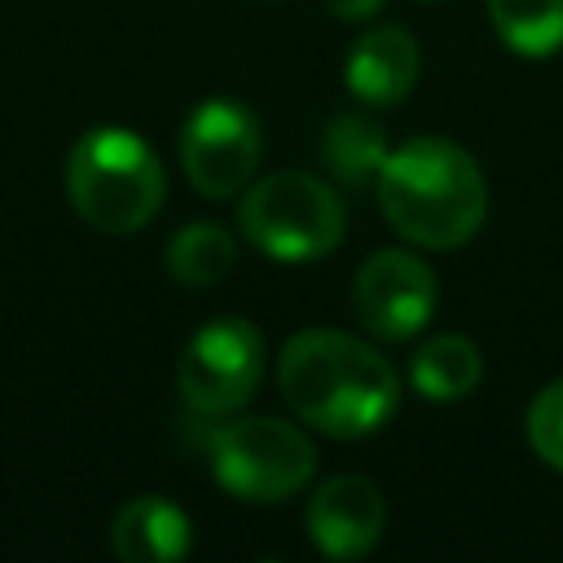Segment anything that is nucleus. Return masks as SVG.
Returning a JSON list of instances; mask_svg holds the SVG:
<instances>
[{
  "mask_svg": "<svg viewBox=\"0 0 563 563\" xmlns=\"http://www.w3.org/2000/svg\"><path fill=\"white\" fill-rule=\"evenodd\" d=\"M277 387L299 422L339 440L378 431L400 396L391 361L343 330L290 334L277 356Z\"/></svg>",
  "mask_w": 563,
  "mask_h": 563,
  "instance_id": "f257e3e1",
  "label": "nucleus"
},
{
  "mask_svg": "<svg viewBox=\"0 0 563 563\" xmlns=\"http://www.w3.org/2000/svg\"><path fill=\"white\" fill-rule=\"evenodd\" d=\"M374 189L383 220L405 242L427 251H453L471 242L488 216V180L479 163L444 136H413L396 145Z\"/></svg>",
  "mask_w": 563,
  "mask_h": 563,
  "instance_id": "f03ea898",
  "label": "nucleus"
},
{
  "mask_svg": "<svg viewBox=\"0 0 563 563\" xmlns=\"http://www.w3.org/2000/svg\"><path fill=\"white\" fill-rule=\"evenodd\" d=\"M66 194L92 229L136 233L158 216L167 176L145 136L128 128H92L66 158Z\"/></svg>",
  "mask_w": 563,
  "mask_h": 563,
  "instance_id": "7ed1b4c3",
  "label": "nucleus"
},
{
  "mask_svg": "<svg viewBox=\"0 0 563 563\" xmlns=\"http://www.w3.org/2000/svg\"><path fill=\"white\" fill-rule=\"evenodd\" d=\"M238 229L268 260L303 264L343 242L347 211L330 180L312 172H273L246 185L238 202Z\"/></svg>",
  "mask_w": 563,
  "mask_h": 563,
  "instance_id": "20e7f679",
  "label": "nucleus"
},
{
  "mask_svg": "<svg viewBox=\"0 0 563 563\" xmlns=\"http://www.w3.org/2000/svg\"><path fill=\"white\" fill-rule=\"evenodd\" d=\"M211 475L229 497L282 501L299 493L317 471L312 440L282 418H233L207 435Z\"/></svg>",
  "mask_w": 563,
  "mask_h": 563,
  "instance_id": "39448f33",
  "label": "nucleus"
},
{
  "mask_svg": "<svg viewBox=\"0 0 563 563\" xmlns=\"http://www.w3.org/2000/svg\"><path fill=\"white\" fill-rule=\"evenodd\" d=\"M264 374V339L242 317L207 321L176 361V391L189 413L224 418L238 413Z\"/></svg>",
  "mask_w": 563,
  "mask_h": 563,
  "instance_id": "423d86ee",
  "label": "nucleus"
},
{
  "mask_svg": "<svg viewBox=\"0 0 563 563\" xmlns=\"http://www.w3.org/2000/svg\"><path fill=\"white\" fill-rule=\"evenodd\" d=\"M264 136L251 106L233 97H207L180 128V167L202 198H233L251 185Z\"/></svg>",
  "mask_w": 563,
  "mask_h": 563,
  "instance_id": "0eeeda50",
  "label": "nucleus"
},
{
  "mask_svg": "<svg viewBox=\"0 0 563 563\" xmlns=\"http://www.w3.org/2000/svg\"><path fill=\"white\" fill-rule=\"evenodd\" d=\"M352 312L356 321L387 343L413 339L435 312V273L422 255L405 246L374 251L352 282Z\"/></svg>",
  "mask_w": 563,
  "mask_h": 563,
  "instance_id": "6e6552de",
  "label": "nucleus"
},
{
  "mask_svg": "<svg viewBox=\"0 0 563 563\" xmlns=\"http://www.w3.org/2000/svg\"><path fill=\"white\" fill-rule=\"evenodd\" d=\"M387 528V501L365 475H334L308 497V537L330 559H361Z\"/></svg>",
  "mask_w": 563,
  "mask_h": 563,
  "instance_id": "1a4fd4ad",
  "label": "nucleus"
},
{
  "mask_svg": "<svg viewBox=\"0 0 563 563\" xmlns=\"http://www.w3.org/2000/svg\"><path fill=\"white\" fill-rule=\"evenodd\" d=\"M422 70V48L418 40L387 22V26H369L343 62V84L352 88L356 101L365 106H396L400 97H409V88L418 84Z\"/></svg>",
  "mask_w": 563,
  "mask_h": 563,
  "instance_id": "9d476101",
  "label": "nucleus"
},
{
  "mask_svg": "<svg viewBox=\"0 0 563 563\" xmlns=\"http://www.w3.org/2000/svg\"><path fill=\"white\" fill-rule=\"evenodd\" d=\"M110 550L123 563H176L189 554V519L167 497H132L110 519Z\"/></svg>",
  "mask_w": 563,
  "mask_h": 563,
  "instance_id": "9b49d317",
  "label": "nucleus"
},
{
  "mask_svg": "<svg viewBox=\"0 0 563 563\" xmlns=\"http://www.w3.org/2000/svg\"><path fill=\"white\" fill-rule=\"evenodd\" d=\"M387 132L361 110H343L321 132V163L347 189H369L387 163Z\"/></svg>",
  "mask_w": 563,
  "mask_h": 563,
  "instance_id": "f8f14e48",
  "label": "nucleus"
},
{
  "mask_svg": "<svg viewBox=\"0 0 563 563\" xmlns=\"http://www.w3.org/2000/svg\"><path fill=\"white\" fill-rule=\"evenodd\" d=\"M484 356L466 334H435L409 361V383L427 400H462L479 387Z\"/></svg>",
  "mask_w": 563,
  "mask_h": 563,
  "instance_id": "ddd939ff",
  "label": "nucleus"
},
{
  "mask_svg": "<svg viewBox=\"0 0 563 563\" xmlns=\"http://www.w3.org/2000/svg\"><path fill=\"white\" fill-rule=\"evenodd\" d=\"M233 260H238L233 233L220 229V224H207V220L185 224L167 242V273L180 286H189V290H207V286L224 282L229 268H233Z\"/></svg>",
  "mask_w": 563,
  "mask_h": 563,
  "instance_id": "4468645a",
  "label": "nucleus"
},
{
  "mask_svg": "<svg viewBox=\"0 0 563 563\" xmlns=\"http://www.w3.org/2000/svg\"><path fill=\"white\" fill-rule=\"evenodd\" d=\"M488 22L523 57L563 48V0H488Z\"/></svg>",
  "mask_w": 563,
  "mask_h": 563,
  "instance_id": "2eb2a0df",
  "label": "nucleus"
},
{
  "mask_svg": "<svg viewBox=\"0 0 563 563\" xmlns=\"http://www.w3.org/2000/svg\"><path fill=\"white\" fill-rule=\"evenodd\" d=\"M523 427H528L532 453H537L545 466L563 471V378H559V383H545V387L532 396Z\"/></svg>",
  "mask_w": 563,
  "mask_h": 563,
  "instance_id": "dca6fc26",
  "label": "nucleus"
},
{
  "mask_svg": "<svg viewBox=\"0 0 563 563\" xmlns=\"http://www.w3.org/2000/svg\"><path fill=\"white\" fill-rule=\"evenodd\" d=\"M383 4H387V0H325V9H330L334 18H343V22H361V18H374Z\"/></svg>",
  "mask_w": 563,
  "mask_h": 563,
  "instance_id": "f3484780",
  "label": "nucleus"
}]
</instances>
